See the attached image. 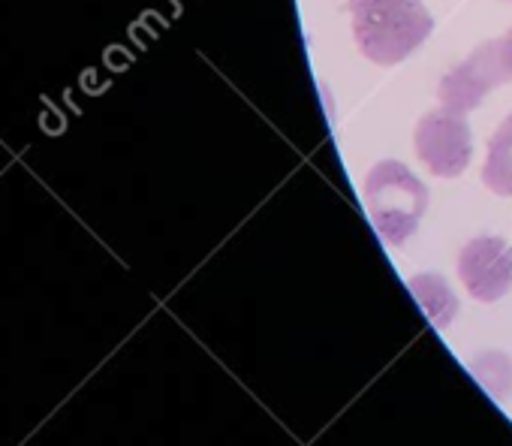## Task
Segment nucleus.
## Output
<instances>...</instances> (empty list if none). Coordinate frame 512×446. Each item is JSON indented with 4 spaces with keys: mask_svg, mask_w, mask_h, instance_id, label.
I'll return each mask as SVG.
<instances>
[{
    "mask_svg": "<svg viewBox=\"0 0 512 446\" xmlns=\"http://www.w3.org/2000/svg\"><path fill=\"white\" fill-rule=\"evenodd\" d=\"M353 40L377 67L404 64L434 31L422 0H350Z\"/></svg>",
    "mask_w": 512,
    "mask_h": 446,
    "instance_id": "f257e3e1",
    "label": "nucleus"
},
{
    "mask_svg": "<svg viewBox=\"0 0 512 446\" xmlns=\"http://www.w3.org/2000/svg\"><path fill=\"white\" fill-rule=\"evenodd\" d=\"M362 199L377 236L392 248L416 236L428 211V187L401 160H377L362 181Z\"/></svg>",
    "mask_w": 512,
    "mask_h": 446,
    "instance_id": "f03ea898",
    "label": "nucleus"
},
{
    "mask_svg": "<svg viewBox=\"0 0 512 446\" xmlns=\"http://www.w3.org/2000/svg\"><path fill=\"white\" fill-rule=\"evenodd\" d=\"M512 82V64L506 58L503 40H485L476 46L461 64H455L443 79H440V106L452 112H473L494 88Z\"/></svg>",
    "mask_w": 512,
    "mask_h": 446,
    "instance_id": "7ed1b4c3",
    "label": "nucleus"
},
{
    "mask_svg": "<svg viewBox=\"0 0 512 446\" xmlns=\"http://www.w3.org/2000/svg\"><path fill=\"white\" fill-rule=\"evenodd\" d=\"M413 148L425 169L437 178H458L473 157V136L467 115L446 106L425 112L413 130Z\"/></svg>",
    "mask_w": 512,
    "mask_h": 446,
    "instance_id": "20e7f679",
    "label": "nucleus"
},
{
    "mask_svg": "<svg viewBox=\"0 0 512 446\" xmlns=\"http://www.w3.org/2000/svg\"><path fill=\"white\" fill-rule=\"evenodd\" d=\"M458 278L476 302H500L512 290V245L500 236L470 239L458 254Z\"/></svg>",
    "mask_w": 512,
    "mask_h": 446,
    "instance_id": "39448f33",
    "label": "nucleus"
},
{
    "mask_svg": "<svg viewBox=\"0 0 512 446\" xmlns=\"http://www.w3.org/2000/svg\"><path fill=\"white\" fill-rule=\"evenodd\" d=\"M413 299L419 302V308L425 311V317L437 326V329H446L455 314H458V296L455 290L449 287V281L437 272H419L407 281Z\"/></svg>",
    "mask_w": 512,
    "mask_h": 446,
    "instance_id": "423d86ee",
    "label": "nucleus"
},
{
    "mask_svg": "<svg viewBox=\"0 0 512 446\" xmlns=\"http://www.w3.org/2000/svg\"><path fill=\"white\" fill-rule=\"evenodd\" d=\"M482 184L494 196H512V112L497 124V130L488 139Z\"/></svg>",
    "mask_w": 512,
    "mask_h": 446,
    "instance_id": "0eeeda50",
    "label": "nucleus"
},
{
    "mask_svg": "<svg viewBox=\"0 0 512 446\" xmlns=\"http://www.w3.org/2000/svg\"><path fill=\"white\" fill-rule=\"evenodd\" d=\"M467 368L479 380V386L488 395H494L497 401H503L512 392V359L506 353H500V350L476 353Z\"/></svg>",
    "mask_w": 512,
    "mask_h": 446,
    "instance_id": "6e6552de",
    "label": "nucleus"
},
{
    "mask_svg": "<svg viewBox=\"0 0 512 446\" xmlns=\"http://www.w3.org/2000/svg\"><path fill=\"white\" fill-rule=\"evenodd\" d=\"M503 40V49H506V58H509V64H512V28L500 37Z\"/></svg>",
    "mask_w": 512,
    "mask_h": 446,
    "instance_id": "1a4fd4ad",
    "label": "nucleus"
}]
</instances>
